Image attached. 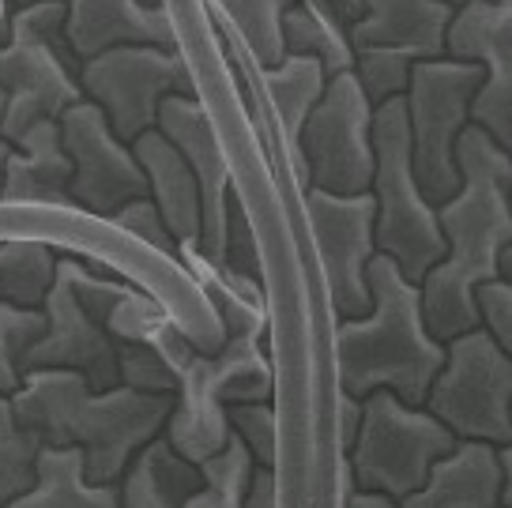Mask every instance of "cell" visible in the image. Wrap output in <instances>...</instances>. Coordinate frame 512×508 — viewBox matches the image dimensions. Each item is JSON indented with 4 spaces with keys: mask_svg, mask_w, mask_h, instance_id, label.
Returning <instances> with one entry per match:
<instances>
[{
    "mask_svg": "<svg viewBox=\"0 0 512 508\" xmlns=\"http://www.w3.org/2000/svg\"><path fill=\"white\" fill-rule=\"evenodd\" d=\"M460 174V192L437 207L448 253L422 283L430 332L445 343L482 324L479 286L501 279L512 245V151L471 125L460 136Z\"/></svg>",
    "mask_w": 512,
    "mask_h": 508,
    "instance_id": "1",
    "label": "cell"
},
{
    "mask_svg": "<svg viewBox=\"0 0 512 508\" xmlns=\"http://www.w3.org/2000/svg\"><path fill=\"white\" fill-rule=\"evenodd\" d=\"M12 399L19 422L49 448H83L91 482H121L136 452L162 437L177 396H151L128 384L98 392L80 369H34Z\"/></svg>",
    "mask_w": 512,
    "mask_h": 508,
    "instance_id": "2",
    "label": "cell"
},
{
    "mask_svg": "<svg viewBox=\"0 0 512 508\" xmlns=\"http://www.w3.org/2000/svg\"><path fill=\"white\" fill-rule=\"evenodd\" d=\"M373 309L366 317L339 320L332 335L339 392L366 399L392 388L411 407H426L433 381L448 362V343L430 332L422 283H415L400 260L377 253L369 264Z\"/></svg>",
    "mask_w": 512,
    "mask_h": 508,
    "instance_id": "3",
    "label": "cell"
},
{
    "mask_svg": "<svg viewBox=\"0 0 512 508\" xmlns=\"http://www.w3.org/2000/svg\"><path fill=\"white\" fill-rule=\"evenodd\" d=\"M377 177H373V196H377V249L400 260V268L426 283L448 253L441 215L415 170V140H411V110L407 95L392 98L377 106Z\"/></svg>",
    "mask_w": 512,
    "mask_h": 508,
    "instance_id": "4",
    "label": "cell"
},
{
    "mask_svg": "<svg viewBox=\"0 0 512 508\" xmlns=\"http://www.w3.org/2000/svg\"><path fill=\"white\" fill-rule=\"evenodd\" d=\"M460 448V437L426 407H411L392 388L369 392L358 441L347 452L358 490L411 497L430 482L433 467Z\"/></svg>",
    "mask_w": 512,
    "mask_h": 508,
    "instance_id": "5",
    "label": "cell"
},
{
    "mask_svg": "<svg viewBox=\"0 0 512 508\" xmlns=\"http://www.w3.org/2000/svg\"><path fill=\"white\" fill-rule=\"evenodd\" d=\"M486 83V68L475 61L437 57L418 61L407 91L411 110V140H415V170L422 189L441 207L452 200L460 174V136L475 125V98Z\"/></svg>",
    "mask_w": 512,
    "mask_h": 508,
    "instance_id": "6",
    "label": "cell"
},
{
    "mask_svg": "<svg viewBox=\"0 0 512 508\" xmlns=\"http://www.w3.org/2000/svg\"><path fill=\"white\" fill-rule=\"evenodd\" d=\"M426 407L460 441L512 445V354L486 324L448 339V362Z\"/></svg>",
    "mask_w": 512,
    "mask_h": 508,
    "instance_id": "7",
    "label": "cell"
},
{
    "mask_svg": "<svg viewBox=\"0 0 512 508\" xmlns=\"http://www.w3.org/2000/svg\"><path fill=\"white\" fill-rule=\"evenodd\" d=\"M377 106L354 72L332 76L328 91L309 113L302 132L305 189L358 196L373 189L377 177Z\"/></svg>",
    "mask_w": 512,
    "mask_h": 508,
    "instance_id": "8",
    "label": "cell"
},
{
    "mask_svg": "<svg viewBox=\"0 0 512 508\" xmlns=\"http://www.w3.org/2000/svg\"><path fill=\"white\" fill-rule=\"evenodd\" d=\"M83 91L106 110L125 143L159 128L162 102L170 95H196L185 57L166 46H113L98 53L83 64Z\"/></svg>",
    "mask_w": 512,
    "mask_h": 508,
    "instance_id": "9",
    "label": "cell"
},
{
    "mask_svg": "<svg viewBox=\"0 0 512 508\" xmlns=\"http://www.w3.org/2000/svg\"><path fill=\"white\" fill-rule=\"evenodd\" d=\"M305 219L313 230V245L324 264L328 298L343 320L366 317L373 309L369 264L377 249V196H339V192L305 189Z\"/></svg>",
    "mask_w": 512,
    "mask_h": 508,
    "instance_id": "10",
    "label": "cell"
},
{
    "mask_svg": "<svg viewBox=\"0 0 512 508\" xmlns=\"http://www.w3.org/2000/svg\"><path fill=\"white\" fill-rule=\"evenodd\" d=\"M61 132L64 147L76 162L72 204L80 211L98 215V219H113L125 204L151 196V177H147L136 147L113 132L110 117L98 102L83 98L80 106H72L61 117Z\"/></svg>",
    "mask_w": 512,
    "mask_h": 508,
    "instance_id": "11",
    "label": "cell"
},
{
    "mask_svg": "<svg viewBox=\"0 0 512 508\" xmlns=\"http://www.w3.org/2000/svg\"><path fill=\"white\" fill-rule=\"evenodd\" d=\"M83 68L64 61L57 49L12 38L0 49V132L4 143H19L38 121H61L72 106H80Z\"/></svg>",
    "mask_w": 512,
    "mask_h": 508,
    "instance_id": "12",
    "label": "cell"
},
{
    "mask_svg": "<svg viewBox=\"0 0 512 508\" xmlns=\"http://www.w3.org/2000/svg\"><path fill=\"white\" fill-rule=\"evenodd\" d=\"M448 57L486 68L475 125L512 151V0H467L448 31Z\"/></svg>",
    "mask_w": 512,
    "mask_h": 508,
    "instance_id": "13",
    "label": "cell"
},
{
    "mask_svg": "<svg viewBox=\"0 0 512 508\" xmlns=\"http://www.w3.org/2000/svg\"><path fill=\"white\" fill-rule=\"evenodd\" d=\"M159 128L185 151L189 166L196 170L200 196H204V234H200V253L208 256L215 268L226 264V226H230V166L219 147L215 125L208 110L196 95H170L162 102Z\"/></svg>",
    "mask_w": 512,
    "mask_h": 508,
    "instance_id": "14",
    "label": "cell"
},
{
    "mask_svg": "<svg viewBox=\"0 0 512 508\" xmlns=\"http://www.w3.org/2000/svg\"><path fill=\"white\" fill-rule=\"evenodd\" d=\"M49 335L38 343L23 373L34 369H80L98 392H110L121 384V362H117V339L102 320L80 302V294L57 275V286L46 302Z\"/></svg>",
    "mask_w": 512,
    "mask_h": 508,
    "instance_id": "15",
    "label": "cell"
},
{
    "mask_svg": "<svg viewBox=\"0 0 512 508\" xmlns=\"http://www.w3.org/2000/svg\"><path fill=\"white\" fill-rule=\"evenodd\" d=\"M456 8L448 0H366V16L351 27L354 49H392L411 61L448 57Z\"/></svg>",
    "mask_w": 512,
    "mask_h": 508,
    "instance_id": "16",
    "label": "cell"
},
{
    "mask_svg": "<svg viewBox=\"0 0 512 508\" xmlns=\"http://www.w3.org/2000/svg\"><path fill=\"white\" fill-rule=\"evenodd\" d=\"M76 162L64 147L61 121H38L19 143H4V204H72Z\"/></svg>",
    "mask_w": 512,
    "mask_h": 508,
    "instance_id": "17",
    "label": "cell"
},
{
    "mask_svg": "<svg viewBox=\"0 0 512 508\" xmlns=\"http://www.w3.org/2000/svg\"><path fill=\"white\" fill-rule=\"evenodd\" d=\"M68 38L83 64L113 46L177 49L170 12L140 0H68Z\"/></svg>",
    "mask_w": 512,
    "mask_h": 508,
    "instance_id": "18",
    "label": "cell"
},
{
    "mask_svg": "<svg viewBox=\"0 0 512 508\" xmlns=\"http://www.w3.org/2000/svg\"><path fill=\"white\" fill-rule=\"evenodd\" d=\"M253 57V53H249ZM253 72L264 98H268V110H272L275 132H279V151H283V174H294L305 185V162H302V132L309 113L317 110V102L328 91V72L320 61L309 57H287L275 68L253 61Z\"/></svg>",
    "mask_w": 512,
    "mask_h": 508,
    "instance_id": "19",
    "label": "cell"
},
{
    "mask_svg": "<svg viewBox=\"0 0 512 508\" xmlns=\"http://www.w3.org/2000/svg\"><path fill=\"white\" fill-rule=\"evenodd\" d=\"M166 437L174 441L181 456H189L192 463L211 460L215 452H223L234 437V422H230V403L219 396L215 388V366L211 354H196L192 366L181 377L174 399V414L166 422Z\"/></svg>",
    "mask_w": 512,
    "mask_h": 508,
    "instance_id": "20",
    "label": "cell"
},
{
    "mask_svg": "<svg viewBox=\"0 0 512 508\" xmlns=\"http://www.w3.org/2000/svg\"><path fill=\"white\" fill-rule=\"evenodd\" d=\"M505 471L497 445L460 441V448L433 467L430 482L403 497V508H501Z\"/></svg>",
    "mask_w": 512,
    "mask_h": 508,
    "instance_id": "21",
    "label": "cell"
},
{
    "mask_svg": "<svg viewBox=\"0 0 512 508\" xmlns=\"http://www.w3.org/2000/svg\"><path fill=\"white\" fill-rule=\"evenodd\" d=\"M132 147H136V155H140L147 177H151V196L162 207L174 238L181 245H200V234H204V196H200V181H196V170L189 166L185 151L162 128L144 132Z\"/></svg>",
    "mask_w": 512,
    "mask_h": 508,
    "instance_id": "22",
    "label": "cell"
},
{
    "mask_svg": "<svg viewBox=\"0 0 512 508\" xmlns=\"http://www.w3.org/2000/svg\"><path fill=\"white\" fill-rule=\"evenodd\" d=\"M204 490L200 463L181 456L174 441L162 433L136 452L121 478V508H185Z\"/></svg>",
    "mask_w": 512,
    "mask_h": 508,
    "instance_id": "23",
    "label": "cell"
},
{
    "mask_svg": "<svg viewBox=\"0 0 512 508\" xmlns=\"http://www.w3.org/2000/svg\"><path fill=\"white\" fill-rule=\"evenodd\" d=\"M4 508H121V482H91L83 448L46 445L38 486Z\"/></svg>",
    "mask_w": 512,
    "mask_h": 508,
    "instance_id": "24",
    "label": "cell"
},
{
    "mask_svg": "<svg viewBox=\"0 0 512 508\" xmlns=\"http://www.w3.org/2000/svg\"><path fill=\"white\" fill-rule=\"evenodd\" d=\"M294 0H211V16L238 34L256 64L275 68L287 61V12Z\"/></svg>",
    "mask_w": 512,
    "mask_h": 508,
    "instance_id": "25",
    "label": "cell"
},
{
    "mask_svg": "<svg viewBox=\"0 0 512 508\" xmlns=\"http://www.w3.org/2000/svg\"><path fill=\"white\" fill-rule=\"evenodd\" d=\"M287 57H309V61H320L328 76H343V72H354L358 64V49H354L351 27L339 23V19L317 12L313 4L305 0H294V8L287 12Z\"/></svg>",
    "mask_w": 512,
    "mask_h": 508,
    "instance_id": "26",
    "label": "cell"
},
{
    "mask_svg": "<svg viewBox=\"0 0 512 508\" xmlns=\"http://www.w3.org/2000/svg\"><path fill=\"white\" fill-rule=\"evenodd\" d=\"M61 275V256L53 245L34 238H8L0 245V298L12 305L42 309Z\"/></svg>",
    "mask_w": 512,
    "mask_h": 508,
    "instance_id": "27",
    "label": "cell"
},
{
    "mask_svg": "<svg viewBox=\"0 0 512 508\" xmlns=\"http://www.w3.org/2000/svg\"><path fill=\"white\" fill-rule=\"evenodd\" d=\"M215 388L234 403H272L275 373L268 354L260 350V335H226V343L211 354Z\"/></svg>",
    "mask_w": 512,
    "mask_h": 508,
    "instance_id": "28",
    "label": "cell"
},
{
    "mask_svg": "<svg viewBox=\"0 0 512 508\" xmlns=\"http://www.w3.org/2000/svg\"><path fill=\"white\" fill-rule=\"evenodd\" d=\"M46 441L42 433L19 422L12 399L0 403V497L4 505L38 486V463H42Z\"/></svg>",
    "mask_w": 512,
    "mask_h": 508,
    "instance_id": "29",
    "label": "cell"
},
{
    "mask_svg": "<svg viewBox=\"0 0 512 508\" xmlns=\"http://www.w3.org/2000/svg\"><path fill=\"white\" fill-rule=\"evenodd\" d=\"M49 335V313L46 305H0V392L16 396L23 381H27V358H31L38 343Z\"/></svg>",
    "mask_w": 512,
    "mask_h": 508,
    "instance_id": "30",
    "label": "cell"
},
{
    "mask_svg": "<svg viewBox=\"0 0 512 508\" xmlns=\"http://www.w3.org/2000/svg\"><path fill=\"white\" fill-rule=\"evenodd\" d=\"M415 64L403 53L392 49H358V64H354V76L362 80L366 95L373 98V106H384L392 98H400L411 91V76H415Z\"/></svg>",
    "mask_w": 512,
    "mask_h": 508,
    "instance_id": "31",
    "label": "cell"
},
{
    "mask_svg": "<svg viewBox=\"0 0 512 508\" xmlns=\"http://www.w3.org/2000/svg\"><path fill=\"white\" fill-rule=\"evenodd\" d=\"M117 362H121V384L151 396H177L181 377L174 366L159 354L155 343H117Z\"/></svg>",
    "mask_w": 512,
    "mask_h": 508,
    "instance_id": "32",
    "label": "cell"
},
{
    "mask_svg": "<svg viewBox=\"0 0 512 508\" xmlns=\"http://www.w3.org/2000/svg\"><path fill=\"white\" fill-rule=\"evenodd\" d=\"M110 223L117 226V230L132 234V238L147 241V245L159 249L162 256H181V241L174 238V230H170V223H166L162 207L155 204V196H140V200L125 204Z\"/></svg>",
    "mask_w": 512,
    "mask_h": 508,
    "instance_id": "33",
    "label": "cell"
},
{
    "mask_svg": "<svg viewBox=\"0 0 512 508\" xmlns=\"http://www.w3.org/2000/svg\"><path fill=\"white\" fill-rule=\"evenodd\" d=\"M230 422L234 433L249 445V452L256 456L260 467H272L279 456V426H275L272 403H234L230 407Z\"/></svg>",
    "mask_w": 512,
    "mask_h": 508,
    "instance_id": "34",
    "label": "cell"
},
{
    "mask_svg": "<svg viewBox=\"0 0 512 508\" xmlns=\"http://www.w3.org/2000/svg\"><path fill=\"white\" fill-rule=\"evenodd\" d=\"M219 271H238L249 279H264V264H260V245H256L253 223L245 215L241 200H230V226H226V264Z\"/></svg>",
    "mask_w": 512,
    "mask_h": 508,
    "instance_id": "35",
    "label": "cell"
},
{
    "mask_svg": "<svg viewBox=\"0 0 512 508\" xmlns=\"http://www.w3.org/2000/svg\"><path fill=\"white\" fill-rule=\"evenodd\" d=\"M479 309H482V324L497 335V343L512 354V286L505 279H494V283L479 286Z\"/></svg>",
    "mask_w": 512,
    "mask_h": 508,
    "instance_id": "36",
    "label": "cell"
},
{
    "mask_svg": "<svg viewBox=\"0 0 512 508\" xmlns=\"http://www.w3.org/2000/svg\"><path fill=\"white\" fill-rule=\"evenodd\" d=\"M362 414H366V399L351 396V392H339V445H343V452H351L354 441H358Z\"/></svg>",
    "mask_w": 512,
    "mask_h": 508,
    "instance_id": "37",
    "label": "cell"
},
{
    "mask_svg": "<svg viewBox=\"0 0 512 508\" xmlns=\"http://www.w3.org/2000/svg\"><path fill=\"white\" fill-rule=\"evenodd\" d=\"M305 4H313L317 12L339 19V23H347V27H354L358 19L366 16V0H305Z\"/></svg>",
    "mask_w": 512,
    "mask_h": 508,
    "instance_id": "38",
    "label": "cell"
},
{
    "mask_svg": "<svg viewBox=\"0 0 512 508\" xmlns=\"http://www.w3.org/2000/svg\"><path fill=\"white\" fill-rule=\"evenodd\" d=\"M249 508H279V486H275L272 467H260L249 490Z\"/></svg>",
    "mask_w": 512,
    "mask_h": 508,
    "instance_id": "39",
    "label": "cell"
},
{
    "mask_svg": "<svg viewBox=\"0 0 512 508\" xmlns=\"http://www.w3.org/2000/svg\"><path fill=\"white\" fill-rule=\"evenodd\" d=\"M343 508H403L400 497H392V493H377V490H354Z\"/></svg>",
    "mask_w": 512,
    "mask_h": 508,
    "instance_id": "40",
    "label": "cell"
},
{
    "mask_svg": "<svg viewBox=\"0 0 512 508\" xmlns=\"http://www.w3.org/2000/svg\"><path fill=\"white\" fill-rule=\"evenodd\" d=\"M501 456V471H505V490H501V508H512V445L497 448Z\"/></svg>",
    "mask_w": 512,
    "mask_h": 508,
    "instance_id": "41",
    "label": "cell"
},
{
    "mask_svg": "<svg viewBox=\"0 0 512 508\" xmlns=\"http://www.w3.org/2000/svg\"><path fill=\"white\" fill-rule=\"evenodd\" d=\"M31 4H38V0H4V16H16V12L31 8Z\"/></svg>",
    "mask_w": 512,
    "mask_h": 508,
    "instance_id": "42",
    "label": "cell"
},
{
    "mask_svg": "<svg viewBox=\"0 0 512 508\" xmlns=\"http://www.w3.org/2000/svg\"><path fill=\"white\" fill-rule=\"evenodd\" d=\"M501 279L512 286V245L505 249V256H501Z\"/></svg>",
    "mask_w": 512,
    "mask_h": 508,
    "instance_id": "43",
    "label": "cell"
},
{
    "mask_svg": "<svg viewBox=\"0 0 512 508\" xmlns=\"http://www.w3.org/2000/svg\"><path fill=\"white\" fill-rule=\"evenodd\" d=\"M140 4H147V8H166L162 0H140Z\"/></svg>",
    "mask_w": 512,
    "mask_h": 508,
    "instance_id": "44",
    "label": "cell"
},
{
    "mask_svg": "<svg viewBox=\"0 0 512 508\" xmlns=\"http://www.w3.org/2000/svg\"><path fill=\"white\" fill-rule=\"evenodd\" d=\"M448 4H452V8H464L467 0H448Z\"/></svg>",
    "mask_w": 512,
    "mask_h": 508,
    "instance_id": "45",
    "label": "cell"
}]
</instances>
